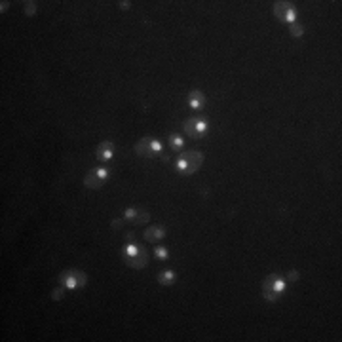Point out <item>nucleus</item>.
Masks as SVG:
<instances>
[{"mask_svg": "<svg viewBox=\"0 0 342 342\" xmlns=\"http://www.w3.org/2000/svg\"><path fill=\"white\" fill-rule=\"evenodd\" d=\"M133 240H135L133 234H128V236H126V242H133Z\"/></svg>", "mask_w": 342, "mask_h": 342, "instance_id": "23", "label": "nucleus"}, {"mask_svg": "<svg viewBox=\"0 0 342 342\" xmlns=\"http://www.w3.org/2000/svg\"><path fill=\"white\" fill-rule=\"evenodd\" d=\"M204 160H206L204 152L186 150V152H182L179 158H177L175 168H177V171H179L180 175H194V173L200 170V166L204 164Z\"/></svg>", "mask_w": 342, "mask_h": 342, "instance_id": "2", "label": "nucleus"}, {"mask_svg": "<svg viewBox=\"0 0 342 342\" xmlns=\"http://www.w3.org/2000/svg\"><path fill=\"white\" fill-rule=\"evenodd\" d=\"M133 150L137 156H142V158H154L162 152V142L156 137H142L135 142Z\"/></svg>", "mask_w": 342, "mask_h": 342, "instance_id": "6", "label": "nucleus"}, {"mask_svg": "<svg viewBox=\"0 0 342 342\" xmlns=\"http://www.w3.org/2000/svg\"><path fill=\"white\" fill-rule=\"evenodd\" d=\"M57 282H59V285H63L66 291H74V289L86 287L88 274H86L84 270H78V268H66L63 272H59Z\"/></svg>", "mask_w": 342, "mask_h": 342, "instance_id": "4", "label": "nucleus"}, {"mask_svg": "<svg viewBox=\"0 0 342 342\" xmlns=\"http://www.w3.org/2000/svg\"><path fill=\"white\" fill-rule=\"evenodd\" d=\"M289 32H291V36L293 38H300L304 34V25L302 23H293V25L289 27Z\"/></svg>", "mask_w": 342, "mask_h": 342, "instance_id": "15", "label": "nucleus"}, {"mask_svg": "<svg viewBox=\"0 0 342 342\" xmlns=\"http://www.w3.org/2000/svg\"><path fill=\"white\" fill-rule=\"evenodd\" d=\"M272 14H274L276 19L285 21L289 25L296 23V10H294L293 2H289V0H278V2H274Z\"/></svg>", "mask_w": 342, "mask_h": 342, "instance_id": "7", "label": "nucleus"}, {"mask_svg": "<svg viewBox=\"0 0 342 342\" xmlns=\"http://www.w3.org/2000/svg\"><path fill=\"white\" fill-rule=\"evenodd\" d=\"M118 6H120V10H130L132 8V2L130 0H122V2H118Z\"/></svg>", "mask_w": 342, "mask_h": 342, "instance_id": "21", "label": "nucleus"}, {"mask_svg": "<svg viewBox=\"0 0 342 342\" xmlns=\"http://www.w3.org/2000/svg\"><path fill=\"white\" fill-rule=\"evenodd\" d=\"M142 238L148 244H156V242H160L162 238H166V228L162 226V224H152V226H148L142 232Z\"/></svg>", "mask_w": 342, "mask_h": 342, "instance_id": "10", "label": "nucleus"}, {"mask_svg": "<svg viewBox=\"0 0 342 342\" xmlns=\"http://www.w3.org/2000/svg\"><path fill=\"white\" fill-rule=\"evenodd\" d=\"M260 289H262V298H264L266 302H278L280 296H282V293L285 291L284 276L276 274V272H272L270 276H266L262 285H260Z\"/></svg>", "mask_w": 342, "mask_h": 342, "instance_id": "3", "label": "nucleus"}, {"mask_svg": "<svg viewBox=\"0 0 342 342\" xmlns=\"http://www.w3.org/2000/svg\"><path fill=\"white\" fill-rule=\"evenodd\" d=\"M124 222H126L124 218H116V220H112V222H110V228H112V230H120Z\"/></svg>", "mask_w": 342, "mask_h": 342, "instance_id": "20", "label": "nucleus"}, {"mask_svg": "<svg viewBox=\"0 0 342 342\" xmlns=\"http://www.w3.org/2000/svg\"><path fill=\"white\" fill-rule=\"evenodd\" d=\"M154 256H156V258H160V260H166V258L170 256L168 247H166V246H156V247H154Z\"/></svg>", "mask_w": 342, "mask_h": 342, "instance_id": "16", "label": "nucleus"}, {"mask_svg": "<svg viewBox=\"0 0 342 342\" xmlns=\"http://www.w3.org/2000/svg\"><path fill=\"white\" fill-rule=\"evenodd\" d=\"M186 103H188L190 108H194V110H200V108H204V104H206V94L202 92V90H192L186 97Z\"/></svg>", "mask_w": 342, "mask_h": 342, "instance_id": "12", "label": "nucleus"}, {"mask_svg": "<svg viewBox=\"0 0 342 342\" xmlns=\"http://www.w3.org/2000/svg\"><path fill=\"white\" fill-rule=\"evenodd\" d=\"M8 8H10V2H8V0H2V2H0V12L4 14V12H6Z\"/></svg>", "mask_w": 342, "mask_h": 342, "instance_id": "22", "label": "nucleus"}, {"mask_svg": "<svg viewBox=\"0 0 342 342\" xmlns=\"http://www.w3.org/2000/svg\"><path fill=\"white\" fill-rule=\"evenodd\" d=\"M287 280H289V282H298V280H300V274H298L296 270H289V272H287Z\"/></svg>", "mask_w": 342, "mask_h": 342, "instance_id": "19", "label": "nucleus"}, {"mask_svg": "<svg viewBox=\"0 0 342 342\" xmlns=\"http://www.w3.org/2000/svg\"><path fill=\"white\" fill-rule=\"evenodd\" d=\"M122 218L124 220H128V222H132V224H135V226H139V224H146V222L150 220V213H148L146 209L128 208V209H124Z\"/></svg>", "mask_w": 342, "mask_h": 342, "instance_id": "9", "label": "nucleus"}, {"mask_svg": "<svg viewBox=\"0 0 342 342\" xmlns=\"http://www.w3.org/2000/svg\"><path fill=\"white\" fill-rule=\"evenodd\" d=\"M122 258L126 266H130L133 270H142L148 264V251L142 246H137L135 242H128L122 247Z\"/></svg>", "mask_w": 342, "mask_h": 342, "instance_id": "1", "label": "nucleus"}, {"mask_svg": "<svg viewBox=\"0 0 342 342\" xmlns=\"http://www.w3.org/2000/svg\"><path fill=\"white\" fill-rule=\"evenodd\" d=\"M34 14H36V4H34V2H30V0H27V2H25V16L32 18Z\"/></svg>", "mask_w": 342, "mask_h": 342, "instance_id": "18", "label": "nucleus"}, {"mask_svg": "<svg viewBox=\"0 0 342 342\" xmlns=\"http://www.w3.org/2000/svg\"><path fill=\"white\" fill-rule=\"evenodd\" d=\"M158 284L160 285H166V287H170V285H173L175 282H177V274L173 272V270H164V272H160L158 274Z\"/></svg>", "mask_w": 342, "mask_h": 342, "instance_id": "13", "label": "nucleus"}, {"mask_svg": "<svg viewBox=\"0 0 342 342\" xmlns=\"http://www.w3.org/2000/svg\"><path fill=\"white\" fill-rule=\"evenodd\" d=\"M95 156H97V160L101 162H110L114 156V144L110 141H103L101 144H97Z\"/></svg>", "mask_w": 342, "mask_h": 342, "instance_id": "11", "label": "nucleus"}, {"mask_svg": "<svg viewBox=\"0 0 342 342\" xmlns=\"http://www.w3.org/2000/svg\"><path fill=\"white\" fill-rule=\"evenodd\" d=\"M182 130L190 139H202L209 130V124L204 116H190L182 122Z\"/></svg>", "mask_w": 342, "mask_h": 342, "instance_id": "5", "label": "nucleus"}, {"mask_svg": "<svg viewBox=\"0 0 342 342\" xmlns=\"http://www.w3.org/2000/svg\"><path fill=\"white\" fill-rule=\"evenodd\" d=\"M65 293H66V289L63 285H59L57 289H54V291L50 293V298H52V300H61V298H65Z\"/></svg>", "mask_w": 342, "mask_h": 342, "instance_id": "17", "label": "nucleus"}, {"mask_svg": "<svg viewBox=\"0 0 342 342\" xmlns=\"http://www.w3.org/2000/svg\"><path fill=\"white\" fill-rule=\"evenodd\" d=\"M108 170L106 168H94L86 173L84 177V186L86 188H101L104 184V180L108 179Z\"/></svg>", "mask_w": 342, "mask_h": 342, "instance_id": "8", "label": "nucleus"}, {"mask_svg": "<svg viewBox=\"0 0 342 342\" xmlns=\"http://www.w3.org/2000/svg\"><path fill=\"white\" fill-rule=\"evenodd\" d=\"M170 146H171V150H175V152H179L182 150V146H184V139L180 137L179 133H171L170 137Z\"/></svg>", "mask_w": 342, "mask_h": 342, "instance_id": "14", "label": "nucleus"}]
</instances>
